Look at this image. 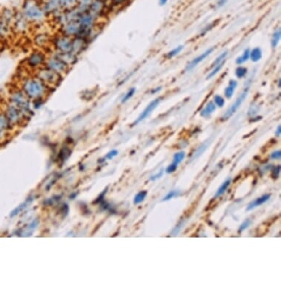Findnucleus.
Returning <instances> with one entry per match:
<instances>
[{"label":"nucleus","instance_id":"1a4fd4ad","mask_svg":"<svg viewBox=\"0 0 281 281\" xmlns=\"http://www.w3.org/2000/svg\"><path fill=\"white\" fill-rule=\"evenodd\" d=\"M44 66L63 76H64L71 68L61 56L52 51L50 54H48Z\"/></svg>","mask_w":281,"mask_h":281},{"label":"nucleus","instance_id":"423d86ee","mask_svg":"<svg viewBox=\"0 0 281 281\" xmlns=\"http://www.w3.org/2000/svg\"><path fill=\"white\" fill-rule=\"evenodd\" d=\"M4 101L1 103L0 109L5 114L8 121L13 127L15 126L22 125L24 123V121L28 119L24 115V113L21 111L19 108L13 105L12 104L9 103L6 100H3Z\"/></svg>","mask_w":281,"mask_h":281},{"label":"nucleus","instance_id":"3c124183","mask_svg":"<svg viewBox=\"0 0 281 281\" xmlns=\"http://www.w3.org/2000/svg\"><path fill=\"white\" fill-rule=\"evenodd\" d=\"M160 89H161V87H158V88H154V89H152V91H151V93H152V94H155V93H157L158 92V91H160Z\"/></svg>","mask_w":281,"mask_h":281},{"label":"nucleus","instance_id":"bb28decb","mask_svg":"<svg viewBox=\"0 0 281 281\" xmlns=\"http://www.w3.org/2000/svg\"><path fill=\"white\" fill-rule=\"evenodd\" d=\"M281 37V30H276L272 36V39H271V45L273 48H275L279 43Z\"/></svg>","mask_w":281,"mask_h":281},{"label":"nucleus","instance_id":"864d4df0","mask_svg":"<svg viewBox=\"0 0 281 281\" xmlns=\"http://www.w3.org/2000/svg\"><path fill=\"white\" fill-rule=\"evenodd\" d=\"M280 84H281V79H279V80H278V88H280Z\"/></svg>","mask_w":281,"mask_h":281},{"label":"nucleus","instance_id":"6e6552de","mask_svg":"<svg viewBox=\"0 0 281 281\" xmlns=\"http://www.w3.org/2000/svg\"><path fill=\"white\" fill-rule=\"evenodd\" d=\"M36 76L39 78L42 82L45 83L47 86L52 89L55 88L63 80V75L50 70L45 66L40 68L33 73Z\"/></svg>","mask_w":281,"mask_h":281},{"label":"nucleus","instance_id":"b1692460","mask_svg":"<svg viewBox=\"0 0 281 281\" xmlns=\"http://www.w3.org/2000/svg\"><path fill=\"white\" fill-rule=\"evenodd\" d=\"M62 10H69L77 6L78 0H60Z\"/></svg>","mask_w":281,"mask_h":281},{"label":"nucleus","instance_id":"ea45409f","mask_svg":"<svg viewBox=\"0 0 281 281\" xmlns=\"http://www.w3.org/2000/svg\"><path fill=\"white\" fill-rule=\"evenodd\" d=\"M250 224H251V221L250 220H249V219L245 220V222H244L243 223L241 224V225L239 227V229H238V232H239V233H241L242 231H244V230L247 229V228H249V226L250 225Z\"/></svg>","mask_w":281,"mask_h":281},{"label":"nucleus","instance_id":"7ed1b4c3","mask_svg":"<svg viewBox=\"0 0 281 281\" xmlns=\"http://www.w3.org/2000/svg\"><path fill=\"white\" fill-rule=\"evenodd\" d=\"M4 100L19 108L28 119H30L31 117L33 112L32 101L18 86L9 88Z\"/></svg>","mask_w":281,"mask_h":281},{"label":"nucleus","instance_id":"20e7f679","mask_svg":"<svg viewBox=\"0 0 281 281\" xmlns=\"http://www.w3.org/2000/svg\"><path fill=\"white\" fill-rule=\"evenodd\" d=\"M48 54L44 49H36L30 52L25 58L24 67L28 71L33 74L37 70L45 66Z\"/></svg>","mask_w":281,"mask_h":281},{"label":"nucleus","instance_id":"37998d69","mask_svg":"<svg viewBox=\"0 0 281 281\" xmlns=\"http://www.w3.org/2000/svg\"><path fill=\"white\" fill-rule=\"evenodd\" d=\"M280 172V166H275V167L274 168V169L272 170V177L274 178H278Z\"/></svg>","mask_w":281,"mask_h":281},{"label":"nucleus","instance_id":"4c0bfd02","mask_svg":"<svg viewBox=\"0 0 281 281\" xmlns=\"http://www.w3.org/2000/svg\"><path fill=\"white\" fill-rule=\"evenodd\" d=\"M236 88L232 87L231 86H228L224 90V96L227 99H231L232 96H233L234 92H235Z\"/></svg>","mask_w":281,"mask_h":281},{"label":"nucleus","instance_id":"c9c22d12","mask_svg":"<svg viewBox=\"0 0 281 281\" xmlns=\"http://www.w3.org/2000/svg\"><path fill=\"white\" fill-rule=\"evenodd\" d=\"M129 2V0H110V5H108V7H116L121 6Z\"/></svg>","mask_w":281,"mask_h":281},{"label":"nucleus","instance_id":"c756f323","mask_svg":"<svg viewBox=\"0 0 281 281\" xmlns=\"http://www.w3.org/2000/svg\"><path fill=\"white\" fill-rule=\"evenodd\" d=\"M185 154L184 152H179L176 153V154H174V155L173 162H172V164L178 166V164H179L180 163H181L182 161H183V160L184 159V158H185Z\"/></svg>","mask_w":281,"mask_h":281},{"label":"nucleus","instance_id":"79ce46f5","mask_svg":"<svg viewBox=\"0 0 281 281\" xmlns=\"http://www.w3.org/2000/svg\"><path fill=\"white\" fill-rule=\"evenodd\" d=\"M118 153H119V152H118L117 150H113L110 151V152L108 153L107 155L105 156V158H107V159H108V160H110V159L113 158L114 157H116V155H117Z\"/></svg>","mask_w":281,"mask_h":281},{"label":"nucleus","instance_id":"c03bdc74","mask_svg":"<svg viewBox=\"0 0 281 281\" xmlns=\"http://www.w3.org/2000/svg\"><path fill=\"white\" fill-rule=\"evenodd\" d=\"M281 157V151L278 150V151H275V152H272L271 154V158L272 159H280Z\"/></svg>","mask_w":281,"mask_h":281},{"label":"nucleus","instance_id":"cd10ccee","mask_svg":"<svg viewBox=\"0 0 281 281\" xmlns=\"http://www.w3.org/2000/svg\"><path fill=\"white\" fill-rule=\"evenodd\" d=\"M135 92H136L135 88H130L129 90L125 93V95H124L122 99H121V103H125V102L129 101V100L134 96Z\"/></svg>","mask_w":281,"mask_h":281},{"label":"nucleus","instance_id":"f8f14e48","mask_svg":"<svg viewBox=\"0 0 281 281\" xmlns=\"http://www.w3.org/2000/svg\"><path fill=\"white\" fill-rule=\"evenodd\" d=\"M59 32L71 38H75V37H80L82 30L77 21L74 20L60 27Z\"/></svg>","mask_w":281,"mask_h":281},{"label":"nucleus","instance_id":"49530a36","mask_svg":"<svg viewBox=\"0 0 281 281\" xmlns=\"http://www.w3.org/2000/svg\"><path fill=\"white\" fill-rule=\"evenodd\" d=\"M163 173H164V171H163V169H162V170H160V173H158L157 174H155V175L152 176V177H151L150 179L152 180H156L157 178H159V177H161V176L163 175Z\"/></svg>","mask_w":281,"mask_h":281},{"label":"nucleus","instance_id":"4be33fe9","mask_svg":"<svg viewBox=\"0 0 281 281\" xmlns=\"http://www.w3.org/2000/svg\"><path fill=\"white\" fill-rule=\"evenodd\" d=\"M262 58V51L261 48L255 47L249 52V59L253 62H258Z\"/></svg>","mask_w":281,"mask_h":281},{"label":"nucleus","instance_id":"393cba45","mask_svg":"<svg viewBox=\"0 0 281 281\" xmlns=\"http://www.w3.org/2000/svg\"><path fill=\"white\" fill-rule=\"evenodd\" d=\"M249 52H250V50L249 49H246L245 51H244L242 55L239 56V57L236 59V64L242 65L243 63H245L246 61H247L249 59Z\"/></svg>","mask_w":281,"mask_h":281},{"label":"nucleus","instance_id":"473e14b6","mask_svg":"<svg viewBox=\"0 0 281 281\" xmlns=\"http://www.w3.org/2000/svg\"><path fill=\"white\" fill-rule=\"evenodd\" d=\"M183 46H182V45L178 46H177V47H175L174 49H172V51L168 52L167 53V55H166V57H167L168 58L173 57H174V56L177 55L178 54H179L180 52L183 50Z\"/></svg>","mask_w":281,"mask_h":281},{"label":"nucleus","instance_id":"f704fd0d","mask_svg":"<svg viewBox=\"0 0 281 281\" xmlns=\"http://www.w3.org/2000/svg\"><path fill=\"white\" fill-rule=\"evenodd\" d=\"M46 100L44 99H38V100H36L32 101V109L33 110H38L40 108L42 107L44 102H45Z\"/></svg>","mask_w":281,"mask_h":281},{"label":"nucleus","instance_id":"2eb2a0df","mask_svg":"<svg viewBox=\"0 0 281 281\" xmlns=\"http://www.w3.org/2000/svg\"><path fill=\"white\" fill-rule=\"evenodd\" d=\"M40 2L47 17H52L63 11L60 0H40Z\"/></svg>","mask_w":281,"mask_h":281},{"label":"nucleus","instance_id":"ddd939ff","mask_svg":"<svg viewBox=\"0 0 281 281\" xmlns=\"http://www.w3.org/2000/svg\"><path fill=\"white\" fill-rule=\"evenodd\" d=\"M52 36L46 31H39L32 36V43L37 49H44L50 46Z\"/></svg>","mask_w":281,"mask_h":281},{"label":"nucleus","instance_id":"39448f33","mask_svg":"<svg viewBox=\"0 0 281 281\" xmlns=\"http://www.w3.org/2000/svg\"><path fill=\"white\" fill-rule=\"evenodd\" d=\"M15 11L4 7L0 11V40L7 39L13 33V22Z\"/></svg>","mask_w":281,"mask_h":281},{"label":"nucleus","instance_id":"f3484780","mask_svg":"<svg viewBox=\"0 0 281 281\" xmlns=\"http://www.w3.org/2000/svg\"><path fill=\"white\" fill-rule=\"evenodd\" d=\"M89 42L81 37L72 38V52L75 55L78 56L86 50L89 45Z\"/></svg>","mask_w":281,"mask_h":281},{"label":"nucleus","instance_id":"412c9836","mask_svg":"<svg viewBox=\"0 0 281 281\" xmlns=\"http://www.w3.org/2000/svg\"><path fill=\"white\" fill-rule=\"evenodd\" d=\"M216 106L213 101H210L207 103L206 105L202 108L200 111V116L202 117L208 118L216 110Z\"/></svg>","mask_w":281,"mask_h":281},{"label":"nucleus","instance_id":"5701e85b","mask_svg":"<svg viewBox=\"0 0 281 281\" xmlns=\"http://www.w3.org/2000/svg\"><path fill=\"white\" fill-rule=\"evenodd\" d=\"M93 0H78L76 7L80 12H86L88 11L89 7L92 5Z\"/></svg>","mask_w":281,"mask_h":281},{"label":"nucleus","instance_id":"4468645a","mask_svg":"<svg viewBox=\"0 0 281 281\" xmlns=\"http://www.w3.org/2000/svg\"><path fill=\"white\" fill-rule=\"evenodd\" d=\"M249 87H247V88L244 89L243 92H242L241 94H240L239 96H238V98L236 99V100L234 102V103L226 110L225 113H224V115L222 116V120L226 121V120H228L229 118L231 117V116L237 111V110L239 108L240 106L241 105V104L243 103V102L245 101L246 97L247 96L248 93H249Z\"/></svg>","mask_w":281,"mask_h":281},{"label":"nucleus","instance_id":"dca6fc26","mask_svg":"<svg viewBox=\"0 0 281 281\" xmlns=\"http://www.w3.org/2000/svg\"><path fill=\"white\" fill-rule=\"evenodd\" d=\"M160 100H161V97H158L156 99H155L154 100H152V102L149 103L148 105L145 108V109L141 112V113L139 115L138 117L137 118V119L135 120L133 123V125H138V123H140L141 121H142L143 120H144L145 119H147L149 116L152 113V112L154 110L155 108H157V106L158 105L159 103L160 102Z\"/></svg>","mask_w":281,"mask_h":281},{"label":"nucleus","instance_id":"a19ab883","mask_svg":"<svg viewBox=\"0 0 281 281\" xmlns=\"http://www.w3.org/2000/svg\"><path fill=\"white\" fill-rule=\"evenodd\" d=\"M177 168V165H175V164H170V165L166 168V173H168V174L173 173V172H174L176 171Z\"/></svg>","mask_w":281,"mask_h":281},{"label":"nucleus","instance_id":"603ef678","mask_svg":"<svg viewBox=\"0 0 281 281\" xmlns=\"http://www.w3.org/2000/svg\"><path fill=\"white\" fill-rule=\"evenodd\" d=\"M167 1L168 0H159V3H160V5H161V6H163V5H164L166 2H167Z\"/></svg>","mask_w":281,"mask_h":281},{"label":"nucleus","instance_id":"a211bd4d","mask_svg":"<svg viewBox=\"0 0 281 281\" xmlns=\"http://www.w3.org/2000/svg\"><path fill=\"white\" fill-rule=\"evenodd\" d=\"M13 128V127L10 124L6 116L0 109V141L2 140L7 133Z\"/></svg>","mask_w":281,"mask_h":281},{"label":"nucleus","instance_id":"6ab92c4d","mask_svg":"<svg viewBox=\"0 0 281 281\" xmlns=\"http://www.w3.org/2000/svg\"><path fill=\"white\" fill-rule=\"evenodd\" d=\"M213 51H214V48H210V49H208L207 51L203 52L202 55L198 56V57H195L194 59L192 60V61H191L189 63V64H188L185 70H186L187 71L192 70L194 68L197 66L198 65L199 63H201V62L204 61L205 59H206V58L208 57L211 53H212Z\"/></svg>","mask_w":281,"mask_h":281},{"label":"nucleus","instance_id":"de8ad7c7","mask_svg":"<svg viewBox=\"0 0 281 281\" xmlns=\"http://www.w3.org/2000/svg\"><path fill=\"white\" fill-rule=\"evenodd\" d=\"M229 85L236 88V87L238 86V82L235 79H231V80L229 81Z\"/></svg>","mask_w":281,"mask_h":281},{"label":"nucleus","instance_id":"9b49d317","mask_svg":"<svg viewBox=\"0 0 281 281\" xmlns=\"http://www.w3.org/2000/svg\"><path fill=\"white\" fill-rule=\"evenodd\" d=\"M108 8L105 0H93L88 11L100 22V19L106 15Z\"/></svg>","mask_w":281,"mask_h":281},{"label":"nucleus","instance_id":"c85d7f7f","mask_svg":"<svg viewBox=\"0 0 281 281\" xmlns=\"http://www.w3.org/2000/svg\"><path fill=\"white\" fill-rule=\"evenodd\" d=\"M147 192L146 191H140L139 193H138L136 196L135 197L134 201H133L134 204L138 205V204H139V203H141V202H143V201L144 200L145 197H147Z\"/></svg>","mask_w":281,"mask_h":281},{"label":"nucleus","instance_id":"a18cd8bd","mask_svg":"<svg viewBox=\"0 0 281 281\" xmlns=\"http://www.w3.org/2000/svg\"><path fill=\"white\" fill-rule=\"evenodd\" d=\"M207 147H208V144H203L202 146L199 147V148L198 149V150H197V152H196L195 155H197H197H200L201 153H202V152H204L205 149L207 148Z\"/></svg>","mask_w":281,"mask_h":281},{"label":"nucleus","instance_id":"7c9ffc66","mask_svg":"<svg viewBox=\"0 0 281 281\" xmlns=\"http://www.w3.org/2000/svg\"><path fill=\"white\" fill-rule=\"evenodd\" d=\"M235 74L238 78L239 79L243 78V77H245L246 76V75L247 74V69L244 66H238L237 69H236Z\"/></svg>","mask_w":281,"mask_h":281},{"label":"nucleus","instance_id":"a878e982","mask_svg":"<svg viewBox=\"0 0 281 281\" xmlns=\"http://www.w3.org/2000/svg\"><path fill=\"white\" fill-rule=\"evenodd\" d=\"M230 182H231V180L230 179H228L227 180H225V181H224V183L222 184V185L219 187V189L217 190L216 194H215V197H220L221 195L223 194L225 192V191L228 188V186L230 185Z\"/></svg>","mask_w":281,"mask_h":281},{"label":"nucleus","instance_id":"72a5a7b5","mask_svg":"<svg viewBox=\"0 0 281 281\" xmlns=\"http://www.w3.org/2000/svg\"><path fill=\"white\" fill-rule=\"evenodd\" d=\"M214 103L216 104V106H218L219 108H222L224 104V100L222 96L220 95H215L214 97Z\"/></svg>","mask_w":281,"mask_h":281},{"label":"nucleus","instance_id":"f03ea898","mask_svg":"<svg viewBox=\"0 0 281 281\" xmlns=\"http://www.w3.org/2000/svg\"><path fill=\"white\" fill-rule=\"evenodd\" d=\"M19 10L31 25L44 24L47 18L40 0H23Z\"/></svg>","mask_w":281,"mask_h":281},{"label":"nucleus","instance_id":"f257e3e1","mask_svg":"<svg viewBox=\"0 0 281 281\" xmlns=\"http://www.w3.org/2000/svg\"><path fill=\"white\" fill-rule=\"evenodd\" d=\"M17 86L31 101L38 99L46 100L52 91L51 88L46 86L34 74H27L26 75L21 77Z\"/></svg>","mask_w":281,"mask_h":281},{"label":"nucleus","instance_id":"e433bc0d","mask_svg":"<svg viewBox=\"0 0 281 281\" xmlns=\"http://www.w3.org/2000/svg\"><path fill=\"white\" fill-rule=\"evenodd\" d=\"M227 55H228V52H222V53L221 54V55L219 56V57H217L216 60H215V61L214 62V63H213V66H214V67L220 64L221 63L224 62V60H225L226 57H227Z\"/></svg>","mask_w":281,"mask_h":281},{"label":"nucleus","instance_id":"9d476101","mask_svg":"<svg viewBox=\"0 0 281 281\" xmlns=\"http://www.w3.org/2000/svg\"><path fill=\"white\" fill-rule=\"evenodd\" d=\"M31 24L21 13L20 10L15 11L13 22V33L17 36H23L30 30Z\"/></svg>","mask_w":281,"mask_h":281},{"label":"nucleus","instance_id":"09e8293b","mask_svg":"<svg viewBox=\"0 0 281 281\" xmlns=\"http://www.w3.org/2000/svg\"><path fill=\"white\" fill-rule=\"evenodd\" d=\"M227 1H228V0H219L218 3H217V5H218L219 7L223 6L224 4L227 2Z\"/></svg>","mask_w":281,"mask_h":281},{"label":"nucleus","instance_id":"8fccbe9b","mask_svg":"<svg viewBox=\"0 0 281 281\" xmlns=\"http://www.w3.org/2000/svg\"><path fill=\"white\" fill-rule=\"evenodd\" d=\"M280 134H281V126L279 125L278 127V129H277L276 132H275V135H276V136L279 137L280 135Z\"/></svg>","mask_w":281,"mask_h":281},{"label":"nucleus","instance_id":"58836bf2","mask_svg":"<svg viewBox=\"0 0 281 281\" xmlns=\"http://www.w3.org/2000/svg\"><path fill=\"white\" fill-rule=\"evenodd\" d=\"M178 194H179V191H171V192L168 193L167 194H166L165 197H164L163 200H164V201L170 200L171 199L174 198V197H175L176 196H177Z\"/></svg>","mask_w":281,"mask_h":281},{"label":"nucleus","instance_id":"aec40b11","mask_svg":"<svg viewBox=\"0 0 281 281\" xmlns=\"http://www.w3.org/2000/svg\"><path fill=\"white\" fill-rule=\"evenodd\" d=\"M270 197H271V195L269 194H267L263 195L262 197H261L260 198H258L255 199V200L253 201V202H250L249 205H248L247 211H251V210H253V208H256V207L260 206V205L263 204V203L266 202V201L269 200V198H270Z\"/></svg>","mask_w":281,"mask_h":281},{"label":"nucleus","instance_id":"2f4dec72","mask_svg":"<svg viewBox=\"0 0 281 281\" xmlns=\"http://www.w3.org/2000/svg\"><path fill=\"white\" fill-rule=\"evenodd\" d=\"M224 61L222 62V63H221L220 64H219V65L216 66H214V69H213V70L211 71L210 73H209V75H208V77H207V79H209L212 78V77H214L215 75H216V74H218L219 72V71L221 70V69H222V68L224 66Z\"/></svg>","mask_w":281,"mask_h":281},{"label":"nucleus","instance_id":"0eeeda50","mask_svg":"<svg viewBox=\"0 0 281 281\" xmlns=\"http://www.w3.org/2000/svg\"><path fill=\"white\" fill-rule=\"evenodd\" d=\"M50 46H52V52L59 54V55L73 54L72 38L60 33V32L52 36Z\"/></svg>","mask_w":281,"mask_h":281}]
</instances>
